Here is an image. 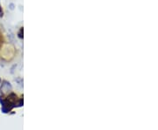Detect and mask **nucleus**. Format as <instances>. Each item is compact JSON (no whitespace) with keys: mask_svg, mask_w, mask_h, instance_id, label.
<instances>
[{"mask_svg":"<svg viewBox=\"0 0 158 130\" xmlns=\"http://www.w3.org/2000/svg\"><path fill=\"white\" fill-rule=\"evenodd\" d=\"M11 90H12V86L10 83H8L7 81H4L1 86V91H3V92H7Z\"/></svg>","mask_w":158,"mask_h":130,"instance_id":"1","label":"nucleus"},{"mask_svg":"<svg viewBox=\"0 0 158 130\" xmlns=\"http://www.w3.org/2000/svg\"><path fill=\"white\" fill-rule=\"evenodd\" d=\"M0 83H1V79H0Z\"/></svg>","mask_w":158,"mask_h":130,"instance_id":"4","label":"nucleus"},{"mask_svg":"<svg viewBox=\"0 0 158 130\" xmlns=\"http://www.w3.org/2000/svg\"><path fill=\"white\" fill-rule=\"evenodd\" d=\"M3 15V12H2V9H1V7H0V16H2Z\"/></svg>","mask_w":158,"mask_h":130,"instance_id":"3","label":"nucleus"},{"mask_svg":"<svg viewBox=\"0 0 158 130\" xmlns=\"http://www.w3.org/2000/svg\"><path fill=\"white\" fill-rule=\"evenodd\" d=\"M22 32H23V28H21L20 29V32H19V37L20 38H23V36H22Z\"/></svg>","mask_w":158,"mask_h":130,"instance_id":"2","label":"nucleus"}]
</instances>
